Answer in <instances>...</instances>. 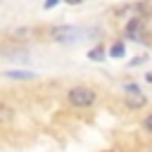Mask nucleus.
Instances as JSON below:
<instances>
[{
	"mask_svg": "<svg viewBox=\"0 0 152 152\" xmlns=\"http://www.w3.org/2000/svg\"><path fill=\"white\" fill-rule=\"evenodd\" d=\"M66 97H69V102H71L74 107H90V104L97 100L95 90H93V88H86V86L71 88V90L66 93Z\"/></svg>",
	"mask_w": 152,
	"mask_h": 152,
	"instance_id": "nucleus-1",
	"label": "nucleus"
},
{
	"mask_svg": "<svg viewBox=\"0 0 152 152\" xmlns=\"http://www.w3.org/2000/svg\"><path fill=\"white\" fill-rule=\"evenodd\" d=\"M52 36H55V40H59V43H74V40L81 38V31L74 28V26H59V28H55Z\"/></svg>",
	"mask_w": 152,
	"mask_h": 152,
	"instance_id": "nucleus-2",
	"label": "nucleus"
},
{
	"mask_svg": "<svg viewBox=\"0 0 152 152\" xmlns=\"http://www.w3.org/2000/svg\"><path fill=\"white\" fill-rule=\"evenodd\" d=\"M140 28H142L140 19H131V21H128V26H126V36H128L131 40H138V36H140Z\"/></svg>",
	"mask_w": 152,
	"mask_h": 152,
	"instance_id": "nucleus-3",
	"label": "nucleus"
},
{
	"mask_svg": "<svg viewBox=\"0 0 152 152\" xmlns=\"http://www.w3.org/2000/svg\"><path fill=\"white\" fill-rule=\"evenodd\" d=\"M2 76H7V78H14V81H28V78H36V74L33 71H24V69H14V71H5Z\"/></svg>",
	"mask_w": 152,
	"mask_h": 152,
	"instance_id": "nucleus-4",
	"label": "nucleus"
},
{
	"mask_svg": "<svg viewBox=\"0 0 152 152\" xmlns=\"http://www.w3.org/2000/svg\"><path fill=\"white\" fill-rule=\"evenodd\" d=\"M126 104H128V107H133V109H138V107H142V104H145V97H142L140 93H131V95L126 97Z\"/></svg>",
	"mask_w": 152,
	"mask_h": 152,
	"instance_id": "nucleus-5",
	"label": "nucleus"
},
{
	"mask_svg": "<svg viewBox=\"0 0 152 152\" xmlns=\"http://www.w3.org/2000/svg\"><path fill=\"white\" fill-rule=\"evenodd\" d=\"M124 52H126V48H124V43H114V45L109 48V57H114V59H119V57H124Z\"/></svg>",
	"mask_w": 152,
	"mask_h": 152,
	"instance_id": "nucleus-6",
	"label": "nucleus"
},
{
	"mask_svg": "<svg viewBox=\"0 0 152 152\" xmlns=\"http://www.w3.org/2000/svg\"><path fill=\"white\" fill-rule=\"evenodd\" d=\"M88 59H93V62H102V59H104V50H102V45L93 48V50L88 52Z\"/></svg>",
	"mask_w": 152,
	"mask_h": 152,
	"instance_id": "nucleus-7",
	"label": "nucleus"
},
{
	"mask_svg": "<svg viewBox=\"0 0 152 152\" xmlns=\"http://www.w3.org/2000/svg\"><path fill=\"white\" fill-rule=\"evenodd\" d=\"M12 114H14V112H12L10 107L0 104V121H10V119H12Z\"/></svg>",
	"mask_w": 152,
	"mask_h": 152,
	"instance_id": "nucleus-8",
	"label": "nucleus"
},
{
	"mask_svg": "<svg viewBox=\"0 0 152 152\" xmlns=\"http://www.w3.org/2000/svg\"><path fill=\"white\" fill-rule=\"evenodd\" d=\"M142 126H145V131H150V133H152V114H147V116H145V124H142Z\"/></svg>",
	"mask_w": 152,
	"mask_h": 152,
	"instance_id": "nucleus-9",
	"label": "nucleus"
},
{
	"mask_svg": "<svg viewBox=\"0 0 152 152\" xmlns=\"http://www.w3.org/2000/svg\"><path fill=\"white\" fill-rule=\"evenodd\" d=\"M57 2H59V0H45V2H43V7H45V10H52Z\"/></svg>",
	"mask_w": 152,
	"mask_h": 152,
	"instance_id": "nucleus-10",
	"label": "nucleus"
},
{
	"mask_svg": "<svg viewBox=\"0 0 152 152\" xmlns=\"http://www.w3.org/2000/svg\"><path fill=\"white\" fill-rule=\"evenodd\" d=\"M126 90H128V93H138V86H135V83H126Z\"/></svg>",
	"mask_w": 152,
	"mask_h": 152,
	"instance_id": "nucleus-11",
	"label": "nucleus"
},
{
	"mask_svg": "<svg viewBox=\"0 0 152 152\" xmlns=\"http://www.w3.org/2000/svg\"><path fill=\"white\" fill-rule=\"evenodd\" d=\"M145 81H147V83H152V71H150V74H145Z\"/></svg>",
	"mask_w": 152,
	"mask_h": 152,
	"instance_id": "nucleus-12",
	"label": "nucleus"
},
{
	"mask_svg": "<svg viewBox=\"0 0 152 152\" xmlns=\"http://www.w3.org/2000/svg\"><path fill=\"white\" fill-rule=\"evenodd\" d=\"M64 2H69V5H78V2H83V0H64Z\"/></svg>",
	"mask_w": 152,
	"mask_h": 152,
	"instance_id": "nucleus-13",
	"label": "nucleus"
}]
</instances>
